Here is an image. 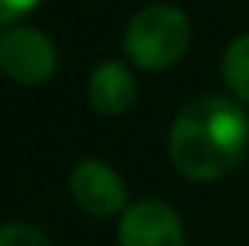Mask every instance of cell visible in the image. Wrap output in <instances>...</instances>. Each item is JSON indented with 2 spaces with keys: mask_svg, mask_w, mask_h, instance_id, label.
I'll return each mask as SVG.
<instances>
[{
  "mask_svg": "<svg viewBox=\"0 0 249 246\" xmlns=\"http://www.w3.org/2000/svg\"><path fill=\"white\" fill-rule=\"evenodd\" d=\"M193 41L189 16L174 3L142 6L123 32V54L145 73H161L180 63Z\"/></svg>",
  "mask_w": 249,
  "mask_h": 246,
  "instance_id": "cell-2",
  "label": "cell"
},
{
  "mask_svg": "<svg viewBox=\"0 0 249 246\" xmlns=\"http://www.w3.org/2000/svg\"><path fill=\"white\" fill-rule=\"evenodd\" d=\"M117 246H186L183 218L164 199H136L117 215Z\"/></svg>",
  "mask_w": 249,
  "mask_h": 246,
  "instance_id": "cell-4",
  "label": "cell"
},
{
  "mask_svg": "<svg viewBox=\"0 0 249 246\" xmlns=\"http://www.w3.org/2000/svg\"><path fill=\"white\" fill-rule=\"evenodd\" d=\"M85 95H89V105L95 114H101V117H120L136 101V76L120 60H101L89 73Z\"/></svg>",
  "mask_w": 249,
  "mask_h": 246,
  "instance_id": "cell-6",
  "label": "cell"
},
{
  "mask_svg": "<svg viewBox=\"0 0 249 246\" xmlns=\"http://www.w3.org/2000/svg\"><path fill=\"white\" fill-rule=\"evenodd\" d=\"M249 152V114L233 95H199L167 129V158L193 183L224 180Z\"/></svg>",
  "mask_w": 249,
  "mask_h": 246,
  "instance_id": "cell-1",
  "label": "cell"
},
{
  "mask_svg": "<svg viewBox=\"0 0 249 246\" xmlns=\"http://www.w3.org/2000/svg\"><path fill=\"white\" fill-rule=\"evenodd\" d=\"M0 67L19 86H41L57 73V44L35 25H6L0 35Z\"/></svg>",
  "mask_w": 249,
  "mask_h": 246,
  "instance_id": "cell-3",
  "label": "cell"
},
{
  "mask_svg": "<svg viewBox=\"0 0 249 246\" xmlns=\"http://www.w3.org/2000/svg\"><path fill=\"white\" fill-rule=\"evenodd\" d=\"M38 3H41V0H0V22H3V29L16 22V16L32 13Z\"/></svg>",
  "mask_w": 249,
  "mask_h": 246,
  "instance_id": "cell-9",
  "label": "cell"
},
{
  "mask_svg": "<svg viewBox=\"0 0 249 246\" xmlns=\"http://www.w3.org/2000/svg\"><path fill=\"white\" fill-rule=\"evenodd\" d=\"M67 186L76 209H82L89 218H114V215H123V209L129 205L126 183L117 174V167H110L107 161H98V158L79 161L70 171Z\"/></svg>",
  "mask_w": 249,
  "mask_h": 246,
  "instance_id": "cell-5",
  "label": "cell"
},
{
  "mask_svg": "<svg viewBox=\"0 0 249 246\" xmlns=\"http://www.w3.org/2000/svg\"><path fill=\"white\" fill-rule=\"evenodd\" d=\"M0 246H54L41 228L25 221H10L0 230Z\"/></svg>",
  "mask_w": 249,
  "mask_h": 246,
  "instance_id": "cell-8",
  "label": "cell"
},
{
  "mask_svg": "<svg viewBox=\"0 0 249 246\" xmlns=\"http://www.w3.org/2000/svg\"><path fill=\"white\" fill-rule=\"evenodd\" d=\"M221 79L227 95L249 105V32L237 35L221 54Z\"/></svg>",
  "mask_w": 249,
  "mask_h": 246,
  "instance_id": "cell-7",
  "label": "cell"
}]
</instances>
